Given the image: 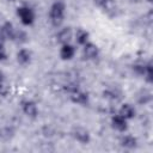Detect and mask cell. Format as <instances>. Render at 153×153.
Segmentation results:
<instances>
[{
    "mask_svg": "<svg viewBox=\"0 0 153 153\" xmlns=\"http://www.w3.org/2000/svg\"><path fill=\"white\" fill-rule=\"evenodd\" d=\"M22 110L29 117H36L38 115V108L32 100H24L22 103Z\"/></svg>",
    "mask_w": 153,
    "mask_h": 153,
    "instance_id": "6",
    "label": "cell"
},
{
    "mask_svg": "<svg viewBox=\"0 0 153 153\" xmlns=\"http://www.w3.org/2000/svg\"><path fill=\"white\" fill-rule=\"evenodd\" d=\"M71 94V100L75 104H79V105H86L88 103V94L80 91V90H76Z\"/></svg>",
    "mask_w": 153,
    "mask_h": 153,
    "instance_id": "8",
    "label": "cell"
},
{
    "mask_svg": "<svg viewBox=\"0 0 153 153\" xmlns=\"http://www.w3.org/2000/svg\"><path fill=\"white\" fill-rule=\"evenodd\" d=\"M10 1H13V0H10Z\"/></svg>",
    "mask_w": 153,
    "mask_h": 153,
    "instance_id": "20",
    "label": "cell"
},
{
    "mask_svg": "<svg viewBox=\"0 0 153 153\" xmlns=\"http://www.w3.org/2000/svg\"><path fill=\"white\" fill-rule=\"evenodd\" d=\"M111 124L112 127L118 130V131H126L127 128H128V120H126L123 116H121L120 114L112 116L111 118Z\"/></svg>",
    "mask_w": 153,
    "mask_h": 153,
    "instance_id": "7",
    "label": "cell"
},
{
    "mask_svg": "<svg viewBox=\"0 0 153 153\" xmlns=\"http://www.w3.org/2000/svg\"><path fill=\"white\" fill-rule=\"evenodd\" d=\"M1 31H2V35H4V37H6L7 39H12V41H16L17 30L13 27V25H12L11 23H6V24L2 26Z\"/></svg>",
    "mask_w": 153,
    "mask_h": 153,
    "instance_id": "12",
    "label": "cell"
},
{
    "mask_svg": "<svg viewBox=\"0 0 153 153\" xmlns=\"http://www.w3.org/2000/svg\"><path fill=\"white\" fill-rule=\"evenodd\" d=\"M72 29L71 27H63L61 29L57 35H56V38L59 41V43L61 44H65V43H69L71 39H72Z\"/></svg>",
    "mask_w": 153,
    "mask_h": 153,
    "instance_id": "10",
    "label": "cell"
},
{
    "mask_svg": "<svg viewBox=\"0 0 153 153\" xmlns=\"http://www.w3.org/2000/svg\"><path fill=\"white\" fill-rule=\"evenodd\" d=\"M121 145L126 148H135L137 145V140L133 135H124L121 140Z\"/></svg>",
    "mask_w": 153,
    "mask_h": 153,
    "instance_id": "13",
    "label": "cell"
},
{
    "mask_svg": "<svg viewBox=\"0 0 153 153\" xmlns=\"http://www.w3.org/2000/svg\"><path fill=\"white\" fill-rule=\"evenodd\" d=\"M118 114H120L121 116H123L126 120H131V118H134V116H135V109H134V106H133L131 104L126 103V104H123V105L120 108Z\"/></svg>",
    "mask_w": 153,
    "mask_h": 153,
    "instance_id": "11",
    "label": "cell"
},
{
    "mask_svg": "<svg viewBox=\"0 0 153 153\" xmlns=\"http://www.w3.org/2000/svg\"><path fill=\"white\" fill-rule=\"evenodd\" d=\"M17 61H18V63L22 65V66L29 65L30 61H31V53H30V50H27V49H25V48L19 49L18 53H17Z\"/></svg>",
    "mask_w": 153,
    "mask_h": 153,
    "instance_id": "9",
    "label": "cell"
},
{
    "mask_svg": "<svg viewBox=\"0 0 153 153\" xmlns=\"http://www.w3.org/2000/svg\"><path fill=\"white\" fill-rule=\"evenodd\" d=\"M88 37H90L88 32H87L86 30H82V29H79V30L76 31V33H75V41H76V43L80 44V45L86 44V43L88 42Z\"/></svg>",
    "mask_w": 153,
    "mask_h": 153,
    "instance_id": "14",
    "label": "cell"
},
{
    "mask_svg": "<svg viewBox=\"0 0 153 153\" xmlns=\"http://www.w3.org/2000/svg\"><path fill=\"white\" fill-rule=\"evenodd\" d=\"M66 13V4L62 0H55L49 8V20L53 26L57 27L63 23Z\"/></svg>",
    "mask_w": 153,
    "mask_h": 153,
    "instance_id": "1",
    "label": "cell"
},
{
    "mask_svg": "<svg viewBox=\"0 0 153 153\" xmlns=\"http://www.w3.org/2000/svg\"><path fill=\"white\" fill-rule=\"evenodd\" d=\"M98 53H99L98 47L94 43L90 42V41L86 44L82 45V55H84V59H86V60H93V59H96L98 56Z\"/></svg>",
    "mask_w": 153,
    "mask_h": 153,
    "instance_id": "3",
    "label": "cell"
},
{
    "mask_svg": "<svg viewBox=\"0 0 153 153\" xmlns=\"http://www.w3.org/2000/svg\"><path fill=\"white\" fill-rule=\"evenodd\" d=\"M146 79L147 82H152L153 81V66H152V62L148 61L147 63H145V68H143V74H142Z\"/></svg>",
    "mask_w": 153,
    "mask_h": 153,
    "instance_id": "15",
    "label": "cell"
},
{
    "mask_svg": "<svg viewBox=\"0 0 153 153\" xmlns=\"http://www.w3.org/2000/svg\"><path fill=\"white\" fill-rule=\"evenodd\" d=\"M147 1H148V2H152V0H147Z\"/></svg>",
    "mask_w": 153,
    "mask_h": 153,
    "instance_id": "19",
    "label": "cell"
},
{
    "mask_svg": "<svg viewBox=\"0 0 153 153\" xmlns=\"http://www.w3.org/2000/svg\"><path fill=\"white\" fill-rule=\"evenodd\" d=\"M73 136H74V139H75L78 142H80V143H82V145L88 143V142H90V139H91L88 130H86V129L82 128V127L75 128V129L73 130Z\"/></svg>",
    "mask_w": 153,
    "mask_h": 153,
    "instance_id": "5",
    "label": "cell"
},
{
    "mask_svg": "<svg viewBox=\"0 0 153 153\" xmlns=\"http://www.w3.org/2000/svg\"><path fill=\"white\" fill-rule=\"evenodd\" d=\"M12 130L10 128H2L0 129V140H8L12 136Z\"/></svg>",
    "mask_w": 153,
    "mask_h": 153,
    "instance_id": "16",
    "label": "cell"
},
{
    "mask_svg": "<svg viewBox=\"0 0 153 153\" xmlns=\"http://www.w3.org/2000/svg\"><path fill=\"white\" fill-rule=\"evenodd\" d=\"M59 54H60L61 60H63V61L72 60L74 57V55H75V48L71 43L61 44V48H60V53Z\"/></svg>",
    "mask_w": 153,
    "mask_h": 153,
    "instance_id": "4",
    "label": "cell"
},
{
    "mask_svg": "<svg viewBox=\"0 0 153 153\" xmlns=\"http://www.w3.org/2000/svg\"><path fill=\"white\" fill-rule=\"evenodd\" d=\"M17 16L18 18L20 19L22 24L25 25V26H30L33 24L35 22V11L27 6V5H23V6H19L17 8Z\"/></svg>",
    "mask_w": 153,
    "mask_h": 153,
    "instance_id": "2",
    "label": "cell"
},
{
    "mask_svg": "<svg viewBox=\"0 0 153 153\" xmlns=\"http://www.w3.org/2000/svg\"><path fill=\"white\" fill-rule=\"evenodd\" d=\"M110 0H93L94 5L98 6V7H105L108 4H109Z\"/></svg>",
    "mask_w": 153,
    "mask_h": 153,
    "instance_id": "17",
    "label": "cell"
},
{
    "mask_svg": "<svg viewBox=\"0 0 153 153\" xmlns=\"http://www.w3.org/2000/svg\"><path fill=\"white\" fill-rule=\"evenodd\" d=\"M5 59H6V51H5V48L2 47V44L0 43V61L5 60Z\"/></svg>",
    "mask_w": 153,
    "mask_h": 153,
    "instance_id": "18",
    "label": "cell"
}]
</instances>
